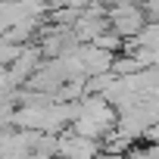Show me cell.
Here are the masks:
<instances>
[{"label": "cell", "mask_w": 159, "mask_h": 159, "mask_svg": "<svg viewBox=\"0 0 159 159\" xmlns=\"http://www.w3.org/2000/svg\"><path fill=\"white\" fill-rule=\"evenodd\" d=\"M103 153V147L97 140H88V137H78L72 128H66L59 134V150H56V159H97Z\"/></svg>", "instance_id": "2"}, {"label": "cell", "mask_w": 159, "mask_h": 159, "mask_svg": "<svg viewBox=\"0 0 159 159\" xmlns=\"http://www.w3.org/2000/svg\"><path fill=\"white\" fill-rule=\"evenodd\" d=\"M106 19H109V28L125 41V44H131L140 31H143V25H147V16H143V10L140 7H134V3H119V7H109L106 10Z\"/></svg>", "instance_id": "1"}, {"label": "cell", "mask_w": 159, "mask_h": 159, "mask_svg": "<svg viewBox=\"0 0 159 159\" xmlns=\"http://www.w3.org/2000/svg\"><path fill=\"white\" fill-rule=\"evenodd\" d=\"M22 50H25V47H19V44H10L7 38H0V66H7V69H10V66H13V62L22 56Z\"/></svg>", "instance_id": "4"}, {"label": "cell", "mask_w": 159, "mask_h": 159, "mask_svg": "<svg viewBox=\"0 0 159 159\" xmlns=\"http://www.w3.org/2000/svg\"><path fill=\"white\" fill-rule=\"evenodd\" d=\"M75 59H78V66H81L84 78L109 75V72H112V62H116V56H112V53H106V50H100V47H94V44H84V47H78Z\"/></svg>", "instance_id": "3"}]
</instances>
